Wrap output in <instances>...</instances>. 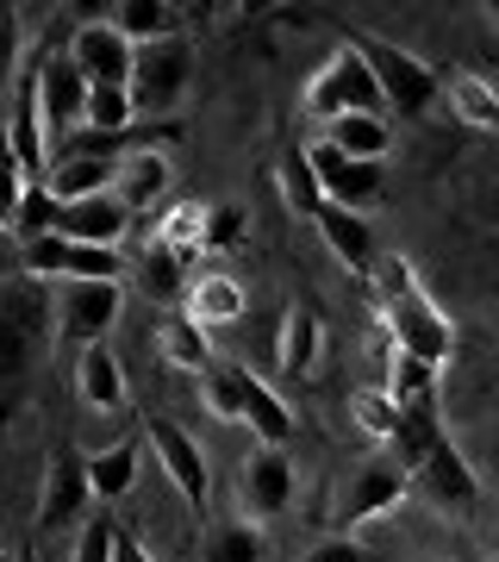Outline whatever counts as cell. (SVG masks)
<instances>
[{
    "label": "cell",
    "mask_w": 499,
    "mask_h": 562,
    "mask_svg": "<svg viewBox=\"0 0 499 562\" xmlns=\"http://www.w3.org/2000/svg\"><path fill=\"white\" fill-rule=\"evenodd\" d=\"M419 487H424V494H431L438 506H456V513H462V506H475V501H480L475 469H468V457H462V450H456L450 438H443L438 450H431V462L419 469Z\"/></svg>",
    "instance_id": "obj_19"
},
{
    "label": "cell",
    "mask_w": 499,
    "mask_h": 562,
    "mask_svg": "<svg viewBox=\"0 0 499 562\" xmlns=\"http://www.w3.org/2000/svg\"><path fill=\"white\" fill-rule=\"evenodd\" d=\"M238 494L250 506V519H281L294 506V462L281 457V450H269V443H257L238 462Z\"/></svg>",
    "instance_id": "obj_13"
},
{
    "label": "cell",
    "mask_w": 499,
    "mask_h": 562,
    "mask_svg": "<svg viewBox=\"0 0 499 562\" xmlns=\"http://www.w3.org/2000/svg\"><path fill=\"white\" fill-rule=\"evenodd\" d=\"M188 319L194 325H238L243 306H250V294H243L238 276H225V269H206V276H194V288H188Z\"/></svg>",
    "instance_id": "obj_21"
},
{
    "label": "cell",
    "mask_w": 499,
    "mask_h": 562,
    "mask_svg": "<svg viewBox=\"0 0 499 562\" xmlns=\"http://www.w3.org/2000/svg\"><path fill=\"white\" fill-rule=\"evenodd\" d=\"M399 419H406V406H399L387 387H356V394H350V425H356L368 443H381V450H394Z\"/></svg>",
    "instance_id": "obj_28"
},
{
    "label": "cell",
    "mask_w": 499,
    "mask_h": 562,
    "mask_svg": "<svg viewBox=\"0 0 499 562\" xmlns=\"http://www.w3.org/2000/svg\"><path fill=\"white\" fill-rule=\"evenodd\" d=\"M443 443V425H438V401H419L406 406V419H399V438H394V457L419 475L424 462H431V450Z\"/></svg>",
    "instance_id": "obj_30"
},
{
    "label": "cell",
    "mask_w": 499,
    "mask_h": 562,
    "mask_svg": "<svg viewBox=\"0 0 499 562\" xmlns=\"http://www.w3.org/2000/svg\"><path fill=\"white\" fill-rule=\"evenodd\" d=\"M76 401L88 413H125L132 387H125V362L106 350V344H88L76 357Z\"/></svg>",
    "instance_id": "obj_15"
},
{
    "label": "cell",
    "mask_w": 499,
    "mask_h": 562,
    "mask_svg": "<svg viewBox=\"0 0 499 562\" xmlns=\"http://www.w3.org/2000/svg\"><path fill=\"white\" fill-rule=\"evenodd\" d=\"M319 338L325 325L313 306H287V319H281V375L299 382V375H313V362H319Z\"/></svg>",
    "instance_id": "obj_27"
},
{
    "label": "cell",
    "mask_w": 499,
    "mask_h": 562,
    "mask_svg": "<svg viewBox=\"0 0 499 562\" xmlns=\"http://www.w3.org/2000/svg\"><path fill=\"white\" fill-rule=\"evenodd\" d=\"M375 294H381V325H387V344H394V350L431 362V369H443V362L456 357V325H450V313L424 294L419 269L406 257H381Z\"/></svg>",
    "instance_id": "obj_1"
},
{
    "label": "cell",
    "mask_w": 499,
    "mask_h": 562,
    "mask_svg": "<svg viewBox=\"0 0 499 562\" xmlns=\"http://www.w3.org/2000/svg\"><path fill=\"white\" fill-rule=\"evenodd\" d=\"M319 232H325V244H331V257H338L350 276H368V269H381V262H375V232H368V213L325 206V213H319Z\"/></svg>",
    "instance_id": "obj_20"
},
{
    "label": "cell",
    "mask_w": 499,
    "mask_h": 562,
    "mask_svg": "<svg viewBox=\"0 0 499 562\" xmlns=\"http://www.w3.org/2000/svg\"><path fill=\"white\" fill-rule=\"evenodd\" d=\"M419 487V475L406 469V462L394 457V450H375V457H362L356 469H350V482H343L338 494V513H331V525H338V538H350L356 525L381 519V513H394L406 494Z\"/></svg>",
    "instance_id": "obj_4"
},
{
    "label": "cell",
    "mask_w": 499,
    "mask_h": 562,
    "mask_svg": "<svg viewBox=\"0 0 499 562\" xmlns=\"http://www.w3.org/2000/svg\"><path fill=\"white\" fill-rule=\"evenodd\" d=\"M20 276L32 281H120L125 276V257L120 250H94V244H69V238H38L20 250Z\"/></svg>",
    "instance_id": "obj_7"
},
{
    "label": "cell",
    "mask_w": 499,
    "mask_h": 562,
    "mask_svg": "<svg viewBox=\"0 0 499 562\" xmlns=\"http://www.w3.org/2000/svg\"><path fill=\"white\" fill-rule=\"evenodd\" d=\"M243 425H250L257 443H269V450H281V443L294 438V413H287V401H281L262 375H250V369H243Z\"/></svg>",
    "instance_id": "obj_26"
},
{
    "label": "cell",
    "mask_w": 499,
    "mask_h": 562,
    "mask_svg": "<svg viewBox=\"0 0 499 562\" xmlns=\"http://www.w3.org/2000/svg\"><path fill=\"white\" fill-rule=\"evenodd\" d=\"M132 125H138V101H132V88H94V101H88V125H81V132L125 138Z\"/></svg>",
    "instance_id": "obj_36"
},
{
    "label": "cell",
    "mask_w": 499,
    "mask_h": 562,
    "mask_svg": "<svg viewBox=\"0 0 499 562\" xmlns=\"http://www.w3.org/2000/svg\"><path fill=\"white\" fill-rule=\"evenodd\" d=\"M44 188H50L57 206L94 201V194H113V188H120V162L113 157H57L50 176H44Z\"/></svg>",
    "instance_id": "obj_16"
},
{
    "label": "cell",
    "mask_w": 499,
    "mask_h": 562,
    "mask_svg": "<svg viewBox=\"0 0 499 562\" xmlns=\"http://www.w3.org/2000/svg\"><path fill=\"white\" fill-rule=\"evenodd\" d=\"M125 313V281H63L57 288V331L69 344H106Z\"/></svg>",
    "instance_id": "obj_8"
},
{
    "label": "cell",
    "mask_w": 499,
    "mask_h": 562,
    "mask_svg": "<svg viewBox=\"0 0 499 562\" xmlns=\"http://www.w3.org/2000/svg\"><path fill=\"white\" fill-rule=\"evenodd\" d=\"M88 506H94L88 457H81V450H69V443H57V450L44 457V475H38V513H32V525H38L44 538H63V531H81V525L94 519Z\"/></svg>",
    "instance_id": "obj_5"
},
{
    "label": "cell",
    "mask_w": 499,
    "mask_h": 562,
    "mask_svg": "<svg viewBox=\"0 0 499 562\" xmlns=\"http://www.w3.org/2000/svg\"><path fill=\"white\" fill-rule=\"evenodd\" d=\"M494 562H499V557H494Z\"/></svg>",
    "instance_id": "obj_43"
},
{
    "label": "cell",
    "mask_w": 499,
    "mask_h": 562,
    "mask_svg": "<svg viewBox=\"0 0 499 562\" xmlns=\"http://www.w3.org/2000/svg\"><path fill=\"white\" fill-rule=\"evenodd\" d=\"M243 238V213L231 201L213 206V225H206V250H231V244Z\"/></svg>",
    "instance_id": "obj_38"
},
{
    "label": "cell",
    "mask_w": 499,
    "mask_h": 562,
    "mask_svg": "<svg viewBox=\"0 0 499 562\" xmlns=\"http://www.w3.org/2000/svg\"><path fill=\"white\" fill-rule=\"evenodd\" d=\"M275 188H281V206H287L294 220H313V225H319V213L331 206V201H325L319 169H313V150H287V157L275 162Z\"/></svg>",
    "instance_id": "obj_24"
},
{
    "label": "cell",
    "mask_w": 499,
    "mask_h": 562,
    "mask_svg": "<svg viewBox=\"0 0 499 562\" xmlns=\"http://www.w3.org/2000/svg\"><path fill=\"white\" fill-rule=\"evenodd\" d=\"M350 38H356V50L368 57V69H375L381 94H387V113L424 120V113L443 101V76L419 57V50H406V44H394V38H375V32H350Z\"/></svg>",
    "instance_id": "obj_3"
},
{
    "label": "cell",
    "mask_w": 499,
    "mask_h": 562,
    "mask_svg": "<svg viewBox=\"0 0 499 562\" xmlns=\"http://www.w3.org/2000/svg\"><path fill=\"white\" fill-rule=\"evenodd\" d=\"M125 232H132V206L120 201V188L113 194H94V201H76L57 213V238L69 244H94V250H120Z\"/></svg>",
    "instance_id": "obj_14"
},
{
    "label": "cell",
    "mask_w": 499,
    "mask_h": 562,
    "mask_svg": "<svg viewBox=\"0 0 499 562\" xmlns=\"http://www.w3.org/2000/svg\"><path fill=\"white\" fill-rule=\"evenodd\" d=\"M169 181H175L169 150H132V157L120 162V201L132 206V213H150V201L169 194Z\"/></svg>",
    "instance_id": "obj_25"
},
{
    "label": "cell",
    "mask_w": 499,
    "mask_h": 562,
    "mask_svg": "<svg viewBox=\"0 0 499 562\" xmlns=\"http://www.w3.org/2000/svg\"><path fill=\"white\" fill-rule=\"evenodd\" d=\"M188 81H194V44L188 38L144 44L138 50V76H132L138 120H175V106L188 101Z\"/></svg>",
    "instance_id": "obj_6"
},
{
    "label": "cell",
    "mask_w": 499,
    "mask_h": 562,
    "mask_svg": "<svg viewBox=\"0 0 499 562\" xmlns=\"http://www.w3.org/2000/svg\"><path fill=\"white\" fill-rule=\"evenodd\" d=\"M206 225H213V206L206 201H175L157 225H150V238H162L169 250H181V257H200V250H206Z\"/></svg>",
    "instance_id": "obj_32"
},
{
    "label": "cell",
    "mask_w": 499,
    "mask_h": 562,
    "mask_svg": "<svg viewBox=\"0 0 499 562\" xmlns=\"http://www.w3.org/2000/svg\"><path fill=\"white\" fill-rule=\"evenodd\" d=\"M313 169H319V181H325V201H331V206H350V213H368V206H381V194H387L381 162L343 157L331 138L313 144Z\"/></svg>",
    "instance_id": "obj_12"
},
{
    "label": "cell",
    "mask_w": 499,
    "mask_h": 562,
    "mask_svg": "<svg viewBox=\"0 0 499 562\" xmlns=\"http://www.w3.org/2000/svg\"><path fill=\"white\" fill-rule=\"evenodd\" d=\"M144 431L106 443V450H88V482H94V501H125L138 487V469H144Z\"/></svg>",
    "instance_id": "obj_18"
},
{
    "label": "cell",
    "mask_w": 499,
    "mask_h": 562,
    "mask_svg": "<svg viewBox=\"0 0 499 562\" xmlns=\"http://www.w3.org/2000/svg\"><path fill=\"white\" fill-rule=\"evenodd\" d=\"M200 562H269L262 525H243V519L206 525V538H200Z\"/></svg>",
    "instance_id": "obj_29"
},
{
    "label": "cell",
    "mask_w": 499,
    "mask_h": 562,
    "mask_svg": "<svg viewBox=\"0 0 499 562\" xmlns=\"http://www.w3.org/2000/svg\"><path fill=\"white\" fill-rule=\"evenodd\" d=\"M32 88H38V113H44V132H63L76 138L88 125V101H94V81L76 69L69 50H50V57L32 69Z\"/></svg>",
    "instance_id": "obj_9"
},
{
    "label": "cell",
    "mask_w": 499,
    "mask_h": 562,
    "mask_svg": "<svg viewBox=\"0 0 499 562\" xmlns=\"http://www.w3.org/2000/svg\"><path fill=\"white\" fill-rule=\"evenodd\" d=\"M443 106L468 132H499V88L480 69H450L443 76Z\"/></svg>",
    "instance_id": "obj_17"
},
{
    "label": "cell",
    "mask_w": 499,
    "mask_h": 562,
    "mask_svg": "<svg viewBox=\"0 0 499 562\" xmlns=\"http://www.w3.org/2000/svg\"><path fill=\"white\" fill-rule=\"evenodd\" d=\"M120 531H125V525L113 519V513H94V519L76 531V550H69V562H113V557H120Z\"/></svg>",
    "instance_id": "obj_37"
},
{
    "label": "cell",
    "mask_w": 499,
    "mask_h": 562,
    "mask_svg": "<svg viewBox=\"0 0 499 562\" xmlns=\"http://www.w3.org/2000/svg\"><path fill=\"white\" fill-rule=\"evenodd\" d=\"M480 13H487V20H494V32H499V0H487V7H480Z\"/></svg>",
    "instance_id": "obj_42"
},
{
    "label": "cell",
    "mask_w": 499,
    "mask_h": 562,
    "mask_svg": "<svg viewBox=\"0 0 499 562\" xmlns=\"http://www.w3.org/2000/svg\"><path fill=\"white\" fill-rule=\"evenodd\" d=\"M188 262L194 257H181V250H169L162 238L144 244V257H138V288H144V301H188V288H194V276H188Z\"/></svg>",
    "instance_id": "obj_23"
},
{
    "label": "cell",
    "mask_w": 499,
    "mask_h": 562,
    "mask_svg": "<svg viewBox=\"0 0 499 562\" xmlns=\"http://www.w3.org/2000/svg\"><path fill=\"white\" fill-rule=\"evenodd\" d=\"M113 562H157V557H150V550H144L132 531H120V557H113Z\"/></svg>",
    "instance_id": "obj_40"
},
{
    "label": "cell",
    "mask_w": 499,
    "mask_h": 562,
    "mask_svg": "<svg viewBox=\"0 0 499 562\" xmlns=\"http://www.w3.org/2000/svg\"><path fill=\"white\" fill-rule=\"evenodd\" d=\"M299 562H368V550H362L356 538H338V531H331V538H319Z\"/></svg>",
    "instance_id": "obj_39"
},
{
    "label": "cell",
    "mask_w": 499,
    "mask_h": 562,
    "mask_svg": "<svg viewBox=\"0 0 499 562\" xmlns=\"http://www.w3.org/2000/svg\"><path fill=\"white\" fill-rule=\"evenodd\" d=\"M144 438H150V450H157L169 487L200 513L206 494H213V475H206V450H200V438H188L175 419H144Z\"/></svg>",
    "instance_id": "obj_11"
},
{
    "label": "cell",
    "mask_w": 499,
    "mask_h": 562,
    "mask_svg": "<svg viewBox=\"0 0 499 562\" xmlns=\"http://www.w3.org/2000/svg\"><path fill=\"white\" fill-rule=\"evenodd\" d=\"M325 138L338 144L343 157H356V162H381L387 150H394V125H387V113H356V120L331 125Z\"/></svg>",
    "instance_id": "obj_31"
},
{
    "label": "cell",
    "mask_w": 499,
    "mask_h": 562,
    "mask_svg": "<svg viewBox=\"0 0 499 562\" xmlns=\"http://www.w3.org/2000/svg\"><path fill=\"white\" fill-rule=\"evenodd\" d=\"M299 106H306V120L313 125H343L356 120V113H387V94H381L375 69H368V57L356 50V38H343L331 57L313 69V81H306V94H299Z\"/></svg>",
    "instance_id": "obj_2"
},
{
    "label": "cell",
    "mask_w": 499,
    "mask_h": 562,
    "mask_svg": "<svg viewBox=\"0 0 499 562\" xmlns=\"http://www.w3.org/2000/svg\"><path fill=\"white\" fill-rule=\"evenodd\" d=\"M157 350H162V362H169V369H194V375H206V369H213V350H206V325H194L188 313L162 319Z\"/></svg>",
    "instance_id": "obj_33"
},
{
    "label": "cell",
    "mask_w": 499,
    "mask_h": 562,
    "mask_svg": "<svg viewBox=\"0 0 499 562\" xmlns=\"http://www.w3.org/2000/svg\"><path fill=\"white\" fill-rule=\"evenodd\" d=\"M387 394H394L399 406H419V401H438V369L431 362H419V357H406V350H394L387 357Z\"/></svg>",
    "instance_id": "obj_34"
},
{
    "label": "cell",
    "mask_w": 499,
    "mask_h": 562,
    "mask_svg": "<svg viewBox=\"0 0 499 562\" xmlns=\"http://www.w3.org/2000/svg\"><path fill=\"white\" fill-rule=\"evenodd\" d=\"M200 401H206V413L225 425L243 419V369L238 362H213L206 375H200Z\"/></svg>",
    "instance_id": "obj_35"
},
{
    "label": "cell",
    "mask_w": 499,
    "mask_h": 562,
    "mask_svg": "<svg viewBox=\"0 0 499 562\" xmlns=\"http://www.w3.org/2000/svg\"><path fill=\"white\" fill-rule=\"evenodd\" d=\"M13 562H38V550L32 543H13Z\"/></svg>",
    "instance_id": "obj_41"
},
{
    "label": "cell",
    "mask_w": 499,
    "mask_h": 562,
    "mask_svg": "<svg viewBox=\"0 0 499 562\" xmlns=\"http://www.w3.org/2000/svg\"><path fill=\"white\" fill-rule=\"evenodd\" d=\"M69 57H76V69L94 88H132V76H138V44L125 38L106 13L100 20H81L69 32Z\"/></svg>",
    "instance_id": "obj_10"
},
{
    "label": "cell",
    "mask_w": 499,
    "mask_h": 562,
    "mask_svg": "<svg viewBox=\"0 0 499 562\" xmlns=\"http://www.w3.org/2000/svg\"><path fill=\"white\" fill-rule=\"evenodd\" d=\"M106 20H113L125 38L144 50V44L181 38V20H188V7H169V0H113V7H106Z\"/></svg>",
    "instance_id": "obj_22"
}]
</instances>
